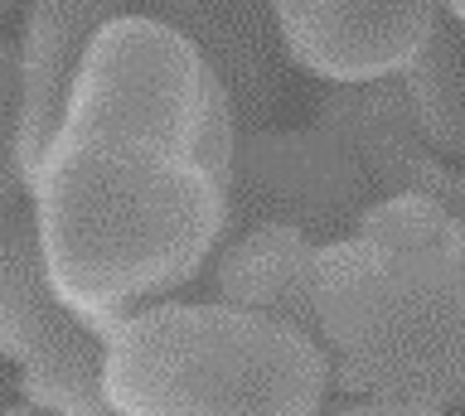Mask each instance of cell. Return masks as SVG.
Here are the masks:
<instances>
[{"mask_svg":"<svg viewBox=\"0 0 465 416\" xmlns=\"http://www.w3.org/2000/svg\"><path fill=\"white\" fill-rule=\"evenodd\" d=\"M232 155L238 121L203 53L151 15L112 20L29 175L49 276L97 334L203 276Z\"/></svg>","mask_w":465,"mask_h":416,"instance_id":"1","label":"cell"},{"mask_svg":"<svg viewBox=\"0 0 465 416\" xmlns=\"http://www.w3.org/2000/svg\"><path fill=\"white\" fill-rule=\"evenodd\" d=\"M320 416H446L465 401V218L431 194L373 198L320 242L311 324Z\"/></svg>","mask_w":465,"mask_h":416,"instance_id":"2","label":"cell"},{"mask_svg":"<svg viewBox=\"0 0 465 416\" xmlns=\"http://www.w3.org/2000/svg\"><path fill=\"white\" fill-rule=\"evenodd\" d=\"M330 372L301 324L228 300H160L107 334L122 416H320Z\"/></svg>","mask_w":465,"mask_h":416,"instance_id":"3","label":"cell"},{"mask_svg":"<svg viewBox=\"0 0 465 416\" xmlns=\"http://www.w3.org/2000/svg\"><path fill=\"white\" fill-rule=\"evenodd\" d=\"M0 358L20 368V392L58 416H107V334L58 295L44 262L39 213H0Z\"/></svg>","mask_w":465,"mask_h":416,"instance_id":"4","label":"cell"},{"mask_svg":"<svg viewBox=\"0 0 465 416\" xmlns=\"http://www.w3.org/2000/svg\"><path fill=\"white\" fill-rule=\"evenodd\" d=\"M373 198L378 194L354 150L320 121L311 131H262V126L238 131L223 242L267 223L301 227V233L330 242L349 233Z\"/></svg>","mask_w":465,"mask_h":416,"instance_id":"5","label":"cell"},{"mask_svg":"<svg viewBox=\"0 0 465 416\" xmlns=\"http://www.w3.org/2000/svg\"><path fill=\"white\" fill-rule=\"evenodd\" d=\"M267 5L291 63L330 82L402 73L446 15V0H267Z\"/></svg>","mask_w":465,"mask_h":416,"instance_id":"6","label":"cell"},{"mask_svg":"<svg viewBox=\"0 0 465 416\" xmlns=\"http://www.w3.org/2000/svg\"><path fill=\"white\" fill-rule=\"evenodd\" d=\"M315 121L354 150V160L363 165L378 198L431 194L465 218V165L446 160L421 136L412 102H407V88H402V73L369 78V82H340L320 102Z\"/></svg>","mask_w":465,"mask_h":416,"instance_id":"7","label":"cell"},{"mask_svg":"<svg viewBox=\"0 0 465 416\" xmlns=\"http://www.w3.org/2000/svg\"><path fill=\"white\" fill-rule=\"evenodd\" d=\"M126 0H29L20 39V169L25 184L64 121L68 92L78 82L97 34L122 20Z\"/></svg>","mask_w":465,"mask_h":416,"instance_id":"8","label":"cell"},{"mask_svg":"<svg viewBox=\"0 0 465 416\" xmlns=\"http://www.w3.org/2000/svg\"><path fill=\"white\" fill-rule=\"evenodd\" d=\"M136 15L180 30L218 73L238 131H257L276 102V53L267 0H136Z\"/></svg>","mask_w":465,"mask_h":416,"instance_id":"9","label":"cell"},{"mask_svg":"<svg viewBox=\"0 0 465 416\" xmlns=\"http://www.w3.org/2000/svg\"><path fill=\"white\" fill-rule=\"evenodd\" d=\"M320 237L301 227H252V233L223 242L213 262L203 266L213 295L242 310H262L291 324H311V266H315ZM199 276V281H203Z\"/></svg>","mask_w":465,"mask_h":416,"instance_id":"10","label":"cell"},{"mask_svg":"<svg viewBox=\"0 0 465 416\" xmlns=\"http://www.w3.org/2000/svg\"><path fill=\"white\" fill-rule=\"evenodd\" d=\"M402 88L431 150L465 160V24L450 10L402 68Z\"/></svg>","mask_w":465,"mask_h":416,"instance_id":"11","label":"cell"},{"mask_svg":"<svg viewBox=\"0 0 465 416\" xmlns=\"http://www.w3.org/2000/svg\"><path fill=\"white\" fill-rule=\"evenodd\" d=\"M29 189L20 169V49L0 39V213Z\"/></svg>","mask_w":465,"mask_h":416,"instance_id":"12","label":"cell"},{"mask_svg":"<svg viewBox=\"0 0 465 416\" xmlns=\"http://www.w3.org/2000/svg\"><path fill=\"white\" fill-rule=\"evenodd\" d=\"M0 416H58V411H44L35 401H15V407H0ZM107 416H122V411H107Z\"/></svg>","mask_w":465,"mask_h":416,"instance_id":"13","label":"cell"},{"mask_svg":"<svg viewBox=\"0 0 465 416\" xmlns=\"http://www.w3.org/2000/svg\"><path fill=\"white\" fill-rule=\"evenodd\" d=\"M446 10H450V15H456V20L465 24V0H446Z\"/></svg>","mask_w":465,"mask_h":416,"instance_id":"14","label":"cell"},{"mask_svg":"<svg viewBox=\"0 0 465 416\" xmlns=\"http://www.w3.org/2000/svg\"><path fill=\"white\" fill-rule=\"evenodd\" d=\"M10 5H20V0H0V15H5V10H10Z\"/></svg>","mask_w":465,"mask_h":416,"instance_id":"15","label":"cell"},{"mask_svg":"<svg viewBox=\"0 0 465 416\" xmlns=\"http://www.w3.org/2000/svg\"><path fill=\"white\" fill-rule=\"evenodd\" d=\"M450 416H465V401H460V407H456V411H450Z\"/></svg>","mask_w":465,"mask_h":416,"instance_id":"16","label":"cell"}]
</instances>
